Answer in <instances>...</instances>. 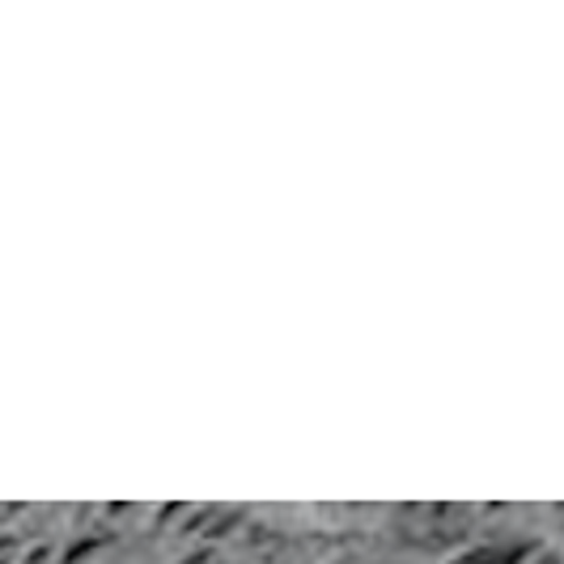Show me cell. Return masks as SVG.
<instances>
[{
  "label": "cell",
  "mask_w": 564,
  "mask_h": 564,
  "mask_svg": "<svg viewBox=\"0 0 564 564\" xmlns=\"http://www.w3.org/2000/svg\"><path fill=\"white\" fill-rule=\"evenodd\" d=\"M535 556V543H480L451 564H527Z\"/></svg>",
  "instance_id": "1"
},
{
  "label": "cell",
  "mask_w": 564,
  "mask_h": 564,
  "mask_svg": "<svg viewBox=\"0 0 564 564\" xmlns=\"http://www.w3.org/2000/svg\"><path fill=\"white\" fill-rule=\"evenodd\" d=\"M527 564H561V556H556L552 547H535V556H531Z\"/></svg>",
  "instance_id": "2"
}]
</instances>
